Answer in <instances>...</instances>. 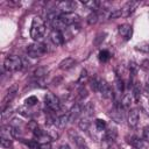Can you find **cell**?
I'll return each mask as SVG.
<instances>
[{
    "instance_id": "cell-1",
    "label": "cell",
    "mask_w": 149,
    "mask_h": 149,
    "mask_svg": "<svg viewBox=\"0 0 149 149\" xmlns=\"http://www.w3.org/2000/svg\"><path fill=\"white\" fill-rule=\"evenodd\" d=\"M45 33V23L44 21L38 17V16H35L31 21V27H30V36L34 41H38L43 37Z\"/></svg>"
},
{
    "instance_id": "cell-2",
    "label": "cell",
    "mask_w": 149,
    "mask_h": 149,
    "mask_svg": "<svg viewBox=\"0 0 149 149\" xmlns=\"http://www.w3.org/2000/svg\"><path fill=\"white\" fill-rule=\"evenodd\" d=\"M23 68V61L22 57L16 56V55H9L5 58L3 62V70L8 71V72H13V71H19L22 70Z\"/></svg>"
},
{
    "instance_id": "cell-3",
    "label": "cell",
    "mask_w": 149,
    "mask_h": 149,
    "mask_svg": "<svg viewBox=\"0 0 149 149\" xmlns=\"http://www.w3.org/2000/svg\"><path fill=\"white\" fill-rule=\"evenodd\" d=\"M27 51V55L29 57H33V58H38L41 56H43L45 52H48V45L45 43H41V42H35V43H31L27 47L26 49Z\"/></svg>"
},
{
    "instance_id": "cell-4",
    "label": "cell",
    "mask_w": 149,
    "mask_h": 149,
    "mask_svg": "<svg viewBox=\"0 0 149 149\" xmlns=\"http://www.w3.org/2000/svg\"><path fill=\"white\" fill-rule=\"evenodd\" d=\"M44 102L45 106L51 111V112H57L61 108V100L58 97H56L52 93H47L44 97Z\"/></svg>"
},
{
    "instance_id": "cell-5",
    "label": "cell",
    "mask_w": 149,
    "mask_h": 149,
    "mask_svg": "<svg viewBox=\"0 0 149 149\" xmlns=\"http://www.w3.org/2000/svg\"><path fill=\"white\" fill-rule=\"evenodd\" d=\"M123 107L121 105V102H115L113 109H111L109 112V118L115 121V122H122L123 120Z\"/></svg>"
},
{
    "instance_id": "cell-6",
    "label": "cell",
    "mask_w": 149,
    "mask_h": 149,
    "mask_svg": "<svg viewBox=\"0 0 149 149\" xmlns=\"http://www.w3.org/2000/svg\"><path fill=\"white\" fill-rule=\"evenodd\" d=\"M84 111V105H81L80 102H76L72 105V107L70 108L68 115H69V122H74L81 114Z\"/></svg>"
},
{
    "instance_id": "cell-7",
    "label": "cell",
    "mask_w": 149,
    "mask_h": 149,
    "mask_svg": "<svg viewBox=\"0 0 149 149\" xmlns=\"http://www.w3.org/2000/svg\"><path fill=\"white\" fill-rule=\"evenodd\" d=\"M98 92L102 95V98L105 99H111L113 98V91H112V87L109 86V84L101 78L100 80V84H99V88H98Z\"/></svg>"
},
{
    "instance_id": "cell-8",
    "label": "cell",
    "mask_w": 149,
    "mask_h": 149,
    "mask_svg": "<svg viewBox=\"0 0 149 149\" xmlns=\"http://www.w3.org/2000/svg\"><path fill=\"white\" fill-rule=\"evenodd\" d=\"M56 8L61 14H63V13H72V10L76 8V2L74 1H69V0L59 1V2H57Z\"/></svg>"
},
{
    "instance_id": "cell-9",
    "label": "cell",
    "mask_w": 149,
    "mask_h": 149,
    "mask_svg": "<svg viewBox=\"0 0 149 149\" xmlns=\"http://www.w3.org/2000/svg\"><path fill=\"white\" fill-rule=\"evenodd\" d=\"M59 19H61V21L66 26V27H69V26H73V24H76L78 21H79V16L76 14V13H63V14H61L59 15Z\"/></svg>"
},
{
    "instance_id": "cell-10",
    "label": "cell",
    "mask_w": 149,
    "mask_h": 149,
    "mask_svg": "<svg viewBox=\"0 0 149 149\" xmlns=\"http://www.w3.org/2000/svg\"><path fill=\"white\" fill-rule=\"evenodd\" d=\"M118 31H119L120 36L123 37V40H126V41H128L133 35V28H132L130 24H127V23H123V24L119 26Z\"/></svg>"
},
{
    "instance_id": "cell-11",
    "label": "cell",
    "mask_w": 149,
    "mask_h": 149,
    "mask_svg": "<svg viewBox=\"0 0 149 149\" xmlns=\"http://www.w3.org/2000/svg\"><path fill=\"white\" fill-rule=\"evenodd\" d=\"M50 41L54 43V45H56V47H58V45H62L64 42H65V40H64V37H63V34H62V31H59V30H55V29H52L51 31H50Z\"/></svg>"
},
{
    "instance_id": "cell-12",
    "label": "cell",
    "mask_w": 149,
    "mask_h": 149,
    "mask_svg": "<svg viewBox=\"0 0 149 149\" xmlns=\"http://www.w3.org/2000/svg\"><path fill=\"white\" fill-rule=\"evenodd\" d=\"M78 31H79V27L76 26V24H73V26H69V27H66V28L62 31V34H63L64 40H65V41H69V40H71Z\"/></svg>"
},
{
    "instance_id": "cell-13",
    "label": "cell",
    "mask_w": 149,
    "mask_h": 149,
    "mask_svg": "<svg viewBox=\"0 0 149 149\" xmlns=\"http://www.w3.org/2000/svg\"><path fill=\"white\" fill-rule=\"evenodd\" d=\"M137 6H139V1H128V2L123 6V8H121L122 15H126V16L130 15V14L136 9Z\"/></svg>"
},
{
    "instance_id": "cell-14",
    "label": "cell",
    "mask_w": 149,
    "mask_h": 149,
    "mask_svg": "<svg viewBox=\"0 0 149 149\" xmlns=\"http://www.w3.org/2000/svg\"><path fill=\"white\" fill-rule=\"evenodd\" d=\"M128 143L132 144L135 149H144L146 148V143L143 140H141L137 136H130L128 137Z\"/></svg>"
},
{
    "instance_id": "cell-15",
    "label": "cell",
    "mask_w": 149,
    "mask_h": 149,
    "mask_svg": "<svg viewBox=\"0 0 149 149\" xmlns=\"http://www.w3.org/2000/svg\"><path fill=\"white\" fill-rule=\"evenodd\" d=\"M139 123V112L137 109H130L128 113V125L130 127H136Z\"/></svg>"
},
{
    "instance_id": "cell-16",
    "label": "cell",
    "mask_w": 149,
    "mask_h": 149,
    "mask_svg": "<svg viewBox=\"0 0 149 149\" xmlns=\"http://www.w3.org/2000/svg\"><path fill=\"white\" fill-rule=\"evenodd\" d=\"M118 136V130L115 127L111 126L107 128V130L105 132V141H108V142H114L115 139Z\"/></svg>"
},
{
    "instance_id": "cell-17",
    "label": "cell",
    "mask_w": 149,
    "mask_h": 149,
    "mask_svg": "<svg viewBox=\"0 0 149 149\" xmlns=\"http://www.w3.org/2000/svg\"><path fill=\"white\" fill-rule=\"evenodd\" d=\"M16 92H17V87H16V86H13V87H10V88L8 90L6 97H5L3 100H2V107H3V108H5V106H6L8 102H10V101L14 99V97L16 95Z\"/></svg>"
},
{
    "instance_id": "cell-18",
    "label": "cell",
    "mask_w": 149,
    "mask_h": 149,
    "mask_svg": "<svg viewBox=\"0 0 149 149\" xmlns=\"http://www.w3.org/2000/svg\"><path fill=\"white\" fill-rule=\"evenodd\" d=\"M91 119H92V116H88L86 114H83L81 118H80V120H79V122H78L79 128L81 130H87L88 127H90V125H91Z\"/></svg>"
},
{
    "instance_id": "cell-19",
    "label": "cell",
    "mask_w": 149,
    "mask_h": 149,
    "mask_svg": "<svg viewBox=\"0 0 149 149\" xmlns=\"http://www.w3.org/2000/svg\"><path fill=\"white\" fill-rule=\"evenodd\" d=\"M74 64H76L74 58H72V57H66V58H64V59L59 63V69H61V70H69V69H71Z\"/></svg>"
},
{
    "instance_id": "cell-20",
    "label": "cell",
    "mask_w": 149,
    "mask_h": 149,
    "mask_svg": "<svg viewBox=\"0 0 149 149\" xmlns=\"http://www.w3.org/2000/svg\"><path fill=\"white\" fill-rule=\"evenodd\" d=\"M17 113L19 114H21V115H23V116H33L34 114H35V112L33 111V108H31V106H27V105H24V106H20L19 108H17Z\"/></svg>"
},
{
    "instance_id": "cell-21",
    "label": "cell",
    "mask_w": 149,
    "mask_h": 149,
    "mask_svg": "<svg viewBox=\"0 0 149 149\" xmlns=\"http://www.w3.org/2000/svg\"><path fill=\"white\" fill-rule=\"evenodd\" d=\"M68 122H69V115L68 114H62L59 116H56V119H55V125L58 128H64Z\"/></svg>"
},
{
    "instance_id": "cell-22",
    "label": "cell",
    "mask_w": 149,
    "mask_h": 149,
    "mask_svg": "<svg viewBox=\"0 0 149 149\" xmlns=\"http://www.w3.org/2000/svg\"><path fill=\"white\" fill-rule=\"evenodd\" d=\"M48 72H49V70H48V68H45V66H38L37 69H35V71H34V77L35 78H37V79H41V78H43V77H45L47 74H48Z\"/></svg>"
},
{
    "instance_id": "cell-23",
    "label": "cell",
    "mask_w": 149,
    "mask_h": 149,
    "mask_svg": "<svg viewBox=\"0 0 149 149\" xmlns=\"http://www.w3.org/2000/svg\"><path fill=\"white\" fill-rule=\"evenodd\" d=\"M100 80H101V78H100L99 76H93V77L91 78V80H90V86H91V88H92L93 91L98 92Z\"/></svg>"
},
{
    "instance_id": "cell-24",
    "label": "cell",
    "mask_w": 149,
    "mask_h": 149,
    "mask_svg": "<svg viewBox=\"0 0 149 149\" xmlns=\"http://www.w3.org/2000/svg\"><path fill=\"white\" fill-rule=\"evenodd\" d=\"M83 5H84L85 7H87L88 9L95 10V9L100 6V2L97 1V0H90V1H83Z\"/></svg>"
},
{
    "instance_id": "cell-25",
    "label": "cell",
    "mask_w": 149,
    "mask_h": 149,
    "mask_svg": "<svg viewBox=\"0 0 149 149\" xmlns=\"http://www.w3.org/2000/svg\"><path fill=\"white\" fill-rule=\"evenodd\" d=\"M115 86H116V90L119 93L123 92L125 91V83H123V79L119 76L115 77Z\"/></svg>"
},
{
    "instance_id": "cell-26",
    "label": "cell",
    "mask_w": 149,
    "mask_h": 149,
    "mask_svg": "<svg viewBox=\"0 0 149 149\" xmlns=\"http://www.w3.org/2000/svg\"><path fill=\"white\" fill-rule=\"evenodd\" d=\"M121 105H122V107L125 108V109H127V108H129L130 107V104H132V98H130V94H125L123 97H122V99H121Z\"/></svg>"
},
{
    "instance_id": "cell-27",
    "label": "cell",
    "mask_w": 149,
    "mask_h": 149,
    "mask_svg": "<svg viewBox=\"0 0 149 149\" xmlns=\"http://www.w3.org/2000/svg\"><path fill=\"white\" fill-rule=\"evenodd\" d=\"M86 97H87V90H86L85 87H81V88L78 91V93H77L76 100L79 102V101H83V100H84Z\"/></svg>"
},
{
    "instance_id": "cell-28",
    "label": "cell",
    "mask_w": 149,
    "mask_h": 149,
    "mask_svg": "<svg viewBox=\"0 0 149 149\" xmlns=\"http://www.w3.org/2000/svg\"><path fill=\"white\" fill-rule=\"evenodd\" d=\"M30 149H41V143L37 140H30V141H23Z\"/></svg>"
},
{
    "instance_id": "cell-29",
    "label": "cell",
    "mask_w": 149,
    "mask_h": 149,
    "mask_svg": "<svg viewBox=\"0 0 149 149\" xmlns=\"http://www.w3.org/2000/svg\"><path fill=\"white\" fill-rule=\"evenodd\" d=\"M86 21H87L88 24H94V23H97V22H98V14H97L95 12H92L91 14L87 15Z\"/></svg>"
},
{
    "instance_id": "cell-30",
    "label": "cell",
    "mask_w": 149,
    "mask_h": 149,
    "mask_svg": "<svg viewBox=\"0 0 149 149\" xmlns=\"http://www.w3.org/2000/svg\"><path fill=\"white\" fill-rule=\"evenodd\" d=\"M128 68H129V70H130V77L133 78L136 73H137V70H139V65L135 63V62H129V65H128Z\"/></svg>"
},
{
    "instance_id": "cell-31",
    "label": "cell",
    "mask_w": 149,
    "mask_h": 149,
    "mask_svg": "<svg viewBox=\"0 0 149 149\" xmlns=\"http://www.w3.org/2000/svg\"><path fill=\"white\" fill-rule=\"evenodd\" d=\"M109 51L108 50H101L99 52V61L100 62H107L109 59Z\"/></svg>"
},
{
    "instance_id": "cell-32",
    "label": "cell",
    "mask_w": 149,
    "mask_h": 149,
    "mask_svg": "<svg viewBox=\"0 0 149 149\" xmlns=\"http://www.w3.org/2000/svg\"><path fill=\"white\" fill-rule=\"evenodd\" d=\"M107 127V123L105 120H101V119H97L95 120V128L98 130H105V128Z\"/></svg>"
},
{
    "instance_id": "cell-33",
    "label": "cell",
    "mask_w": 149,
    "mask_h": 149,
    "mask_svg": "<svg viewBox=\"0 0 149 149\" xmlns=\"http://www.w3.org/2000/svg\"><path fill=\"white\" fill-rule=\"evenodd\" d=\"M24 102H26V105L27 106H34V105H36L37 102H38V99L35 97V95H30V97H28L26 100H24Z\"/></svg>"
},
{
    "instance_id": "cell-34",
    "label": "cell",
    "mask_w": 149,
    "mask_h": 149,
    "mask_svg": "<svg viewBox=\"0 0 149 149\" xmlns=\"http://www.w3.org/2000/svg\"><path fill=\"white\" fill-rule=\"evenodd\" d=\"M136 50H141L143 52H149V42H142L136 45Z\"/></svg>"
},
{
    "instance_id": "cell-35",
    "label": "cell",
    "mask_w": 149,
    "mask_h": 149,
    "mask_svg": "<svg viewBox=\"0 0 149 149\" xmlns=\"http://www.w3.org/2000/svg\"><path fill=\"white\" fill-rule=\"evenodd\" d=\"M122 15V10L121 9H112L111 10V13L108 14V19H116V17H119V16H121Z\"/></svg>"
},
{
    "instance_id": "cell-36",
    "label": "cell",
    "mask_w": 149,
    "mask_h": 149,
    "mask_svg": "<svg viewBox=\"0 0 149 149\" xmlns=\"http://www.w3.org/2000/svg\"><path fill=\"white\" fill-rule=\"evenodd\" d=\"M0 142H1V146L3 148H9L12 146V140L8 139V137H2L0 136Z\"/></svg>"
},
{
    "instance_id": "cell-37",
    "label": "cell",
    "mask_w": 149,
    "mask_h": 149,
    "mask_svg": "<svg viewBox=\"0 0 149 149\" xmlns=\"http://www.w3.org/2000/svg\"><path fill=\"white\" fill-rule=\"evenodd\" d=\"M105 36H106V33H100L97 35V37L94 38V44L95 45H100L102 43V41L105 40Z\"/></svg>"
},
{
    "instance_id": "cell-38",
    "label": "cell",
    "mask_w": 149,
    "mask_h": 149,
    "mask_svg": "<svg viewBox=\"0 0 149 149\" xmlns=\"http://www.w3.org/2000/svg\"><path fill=\"white\" fill-rule=\"evenodd\" d=\"M10 127V134L12 137H20L21 136V132L19 127H14V126H9Z\"/></svg>"
},
{
    "instance_id": "cell-39",
    "label": "cell",
    "mask_w": 149,
    "mask_h": 149,
    "mask_svg": "<svg viewBox=\"0 0 149 149\" xmlns=\"http://www.w3.org/2000/svg\"><path fill=\"white\" fill-rule=\"evenodd\" d=\"M87 77H88V74H87V70H81V72H80V76H79V79H78V84H81L83 81H85L86 79H87Z\"/></svg>"
},
{
    "instance_id": "cell-40",
    "label": "cell",
    "mask_w": 149,
    "mask_h": 149,
    "mask_svg": "<svg viewBox=\"0 0 149 149\" xmlns=\"http://www.w3.org/2000/svg\"><path fill=\"white\" fill-rule=\"evenodd\" d=\"M10 114H12V109H10L9 107L5 108V109H3V112L1 113V118H2V120H6V119H8Z\"/></svg>"
},
{
    "instance_id": "cell-41",
    "label": "cell",
    "mask_w": 149,
    "mask_h": 149,
    "mask_svg": "<svg viewBox=\"0 0 149 149\" xmlns=\"http://www.w3.org/2000/svg\"><path fill=\"white\" fill-rule=\"evenodd\" d=\"M37 127H38V126H37V123H36L35 121H29V122H28V128H29L31 132H34Z\"/></svg>"
},
{
    "instance_id": "cell-42",
    "label": "cell",
    "mask_w": 149,
    "mask_h": 149,
    "mask_svg": "<svg viewBox=\"0 0 149 149\" xmlns=\"http://www.w3.org/2000/svg\"><path fill=\"white\" fill-rule=\"evenodd\" d=\"M143 139L146 141H149V127H146L143 129Z\"/></svg>"
},
{
    "instance_id": "cell-43",
    "label": "cell",
    "mask_w": 149,
    "mask_h": 149,
    "mask_svg": "<svg viewBox=\"0 0 149 149\" xmlns=\"http://www.w3.org/2000/svg\"><path fill=\"white\" fill-rule=\"evenodd\" d=\"M41 149H51L50 142L49 143H41Z\"/></svg>"
},
{
    "instance_id": "cell-44",
    "label": "cell",
    "mask_w": 149,
    "mask_h": 149,
    "mask_svg": "<svg viewBox=\"0 0 149 149\" xmlns=\"http://www.w3.org/2000/svg\"><path fill=\"white\" fill-rule=\"evenodd\" d=\"M59 149H71V148H70L69 144H62V146L59 147Z\"/></svg>"
}]
</instances>
